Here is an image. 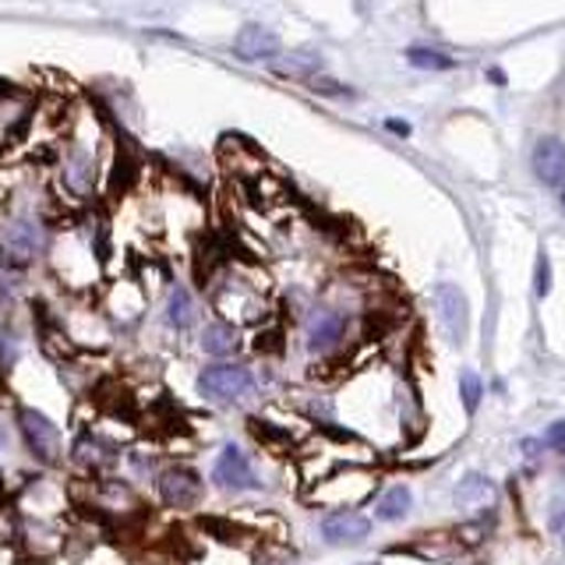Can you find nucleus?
Wrapping results in <instances>:
<instances>
[{
    "label": "nucleus",
    "instance_id": "nucleus-1",
    "mask_svg": "<svg viewBox=\"0 0 565 565\" xmlns=\"http://www.w3.org/2000/svg\"><path fill=\"white\" fill-rule=\"evenodd\" d=\"M252 388H255V375L241 364H216V367H205L199 375V393L216 403L244 399Z\"/></svg>",
    "mask_w": 565,
    "mask_h": 565
},
{
    "label": "nucleus",
    "instance_id": "nucleus-27",
    "mask_svg": "<svg viewBox=\"0 0 565 565\" xmlns=\"http://www.w3.org/2000/svg\"><path fill=\"white\" fill-rule=\"evenodd\" d=\"M367 565H375V562H367Z\"/></svg>",
    "mask_w": 565,
    "mask_h": 565
},
{
    "label": "nucleus",
    "instance_id": "nucleus-6",
    "mask_svg": "<svg viewBox=\"0 0 565 565\" xmlns=\"http://www.w3.org/2000/svg\"><path fill=\"white\" fill-rule=\"evenodd\" d=\"M435 300H438L441 326H446V332L459 343L467 335V322H470V305H467L463 290H459L456 282H441V287L435 290Z\"/></svg>",
    "mask_w": 565,
    "mask_h": 565
},
{
    "label": "nucleus",
    "instance_id": "nucleus-9",
    "mask_svg": "<svg viewBox=\"0 0 565 565\" xmlns=\"http://www.w3.org/2000/svg\"><path fill=\"white\" fill-rule=\"evenodd\" d=\"M367 516H361V512H332V516L322 520V537L329 544H358L367 537Z\"/></svg>",
    "mask_w": 565,
    "mask_h": 565
},
{
    "label": "nucleus",
    "instance_id": "nucleus-3",
    "mask_svg": "<svg viewBox=\"0 0 565 565\" xmlns=\"http://www.w3.org/2000/svg\"><path fill=\"white\" fill-rule=\"evenodd\" d=\"M159 499H163L170 509H191L202 499V477L191 467H170L159 473Z\"/></svg>",
    "mask_w": 565,
    "mask_h": 565
},
{
    "label": "nucleus",
    "instance_id": "nucleus-10",
    "mask_svg": "<svg viewBox=\"0 0 565 565\" xmlns=\"http://www.w3.org/2000/svg\"><path fill=\"white\" fill-rule=\"evenodd\" d=\"M64 184L75 194H88L96 184V159L85 149H71L64 159Z\"/></svg>",
    "mask_w": 565,
    "mask_h": 565
},
{
    "label": "nucleus",
    "instance_id": "nucleus-21",
    "mask_svg": "<svg viewBox=\"0 0 565 565\" xmlns=\"http://www.w3.org/2000/svg\"><path fill=\"white\" fill-rule=\"evenodd\" d=\"M282 71H290V75H308V71H315L318 67V61L315 57H300V53H294L290 61H282L279 64Z\"/></svg>",
    "mask_w": 565,
    "mask_h": 565
},
{
    "label": "nucleus",
    "instance_id": "nucleus-13",
    "mask_svg": "<svg viewBox=\"0 0 565 565\" xmlns=\"http://www.w3.org/2000/svg\"><path fill=\"white\" fill-rule=\"evenodd\" d=\"M343 335V315H335V311H318L315 318H311V326H308V340H311V347H329V343H335Z\"/></svg>",
    "mask_w": 565,
    "mask_h": 565
},
{
    "label": "nucleus",
    "instance_id": "nucleus-8",
    "mask_svg": "<svg viewBox=\"0 0 565 565\" xmlns=\"http://www.w3.org/2000/svg\"><path fill=\"white\" fill-rule=\"evenodd\" d=\"M234 53L241 61H273L279 53V35L265 25H244L234 40Z\"/></svg>",
    "mask_w": 565,
    "mask_h": 565
},
{
    "label": "nucleus",
    "instance_id": "nucleus-22",
    "mask_svg": "<svg viewBox=\"0 0 565 565\" xmlns=\"http://www.w3.org/2000/svg\"><path fill=\"white\" fill-rule=\"evenodd\" d=\"M552 530H555V534H562V537H565V491H562L558 499L552 502Z\"/></svg>",
    "mask_w": 565,
    "mask_h": 565
},
{
    "label": "nucleus",
    "instance_id": "nucleus-12",
    "mask_svg": "<svg viewBox=\"0 0 565 565\" xmlns=\"http://www.w3.org/2000/svg\"><path fill=\"white\" fill-rule=\"evenodd\" d=\"M25 269L29 265L0 252V305H14L18 300V294L25 287Z\"/></svg>",
    "mask_w": 565,
    "mask_h": 565
},
{
    "label": "nucleus",
    "instance_id": "nucleus-23",
    "mask_svg": "<svg viewBox=\"0 0 565 565\" xmlns=\"http://www.w3.org/2000/svg\"><path fill=\"white\" fill-rule=\"evenodd\" d=\"M547 441H552V449L565 456V420H555L552 428H547Z\"/></svg>",
    "mask_w": 565,
    "mask_h": 565
},
{
    "label": "nucleus",
    "instance_id": "nucleus-15",
    "mask_svg": "<svg viewBox=\"0 0 565 565\" xmlns=\"http://www.w3.org/2000/svg\"><path fill=\"white\" fill-rule=\"evenodd\" d=\"M202 350L212 353V358H226V353L237 350V329L226 326V322H216L202 332Z\"/></svg>",
    "mask_w": 565,
    "mask_h": 565
},
{
    "label": "nucleus",
    "instance_id": "nucleus-17",
    "mask_svg": "<svg viewBox=\"0 0 565 565\" xmlns=\"http://www.w3.org/2000/svg\"><path fill=\"white\" fill-rule=\"evenodd\" d=\"M491 494H494V491H491V484L484 481V477H467V481L459 484V491H456V502L467 509V502H470V505H477V502H488Z\"/></svg>",
    "mask_w": 565,
    "mask_h": 565
},
{
    "label": "nucleus",
    "instance_id": "nucleus-19",
    "mask_svg": "<svg viewBox=\"0 0 565 565\" xmlns=\"http://www.w3.org/2000/svg\"><path fill=\"white\" fill-rule=\"evenodd\" d=\"M481 375L477 371H463V379H459V396H463V406H467V414L477 411V403H481Z\"/></svg>",
    "mask_w": 565,
    "mask_h": 565
},
{
    "label": "nucleus",
    "instance_id": "nucleus-14",
    "mask_svg": "<svg viewBox=\"0 0 565 565\" xmlns=\"http://www.w3.org/2000/svg\"><path fill=\"white\" fill-rule=\"evenodd\" d=\"M167 322L177 332H184V329L194 326V300H191L188 287H173L170 290V297H167Z\"/></svg>",
    "mask_w": 565,
    "mask_h": 565
},
{
    "label": "nucleus",
    "instance_id": "nucleus-4",
    "mask_svg": "<svg viewBox=\"0 0 565 565\" xmlns=\"http://www.w3.org/2000/svg\"><path fill=\"white\" fill-rule=\"evenodd\" d=\"M46 247V234L35 220H11L4 226V255L29 265Z\"/></svg>",
    "mask_w": 565,
    "mask_h": 565
},
{
    "label": "nucleus",
    "instance_id": "nucleus-26",
    "mask_svg": "<svg viewBox=\"0 0 565 565\" xmlns=\"http://www.w3.org/2000/svg\"><path fill=\"white\" fill-rule=\"evenodd\" d=\"M562 88H565V78H562Z\"/></svg>",
    "mask_w": 565,
    "mask_h": 565
},
{
    "label": "nucleus",
    "instance_id": "nucleus-11",
    "mask_svg": "<svg viewBox=\"0 0 565 565\" xmlns=\"http://www.w3.org/2000/svg\"><path fill=\"white\" fill-rule=\"evenodd\" d=\"M75 459L82 467H93V470H103V467H110L117 463V446H110V441H103L99 435L93 431H82L78 441H75Z\"/></svg>",
    "mask_w": 565,
    "mask_h": 565
},
{
    "label": "nucleus",
    "instance_id": "nucleus-18",
    "mask_svg": "<svg viewBox=\"0 0 565 565\" xmlns=\"http://www.w3.org/2000/svg\"><path fill=\"white\" fill-rule=\"evenodd\" d=\"M406 61H411L414 67H424V71H446L452 67L456 61L446 57V53H438V50H424V46H414L411 53H406Z\"/></svg>",
    "mask_w": 565,
    "mask_h": 565
},
{
    "label": "nucleus",
    "instance_id": "nucleus-24",
    "mask_svg": "<svg viewBox=\"0 0 565 565\" xmlns=\"http://www.w3.org/2000/svg\"><path fill=\"white\" fill-rule=\"evenodd\" d=\"M562 212H565V191H562Z\"/></svg>",
    "mask_w": 565,
    "mask_h": 565
},
{
    "label": "nucleus",
    "instance_id": "nucleus-5",
    "mask_svg": "<svg viewBox=\"0 0 565 565\" xmlns=\"http://www.w3.org/2000/svg\"><path fill=\"white\" fill-rule=\"evenodd\" d=\"M212 481L226 491H244V488H258V477L247 463V456L237 449V446H226L216 459V467H212Z\"/></svg>",
    "mask_w": 565,
    "mask_h": 565
},
{
    "label": "nucleus",
    "instance_id": "nucleus-16",
    "mask_svg": "<svg viewBox=\"0 0 565 565\" xmlns=\"http://www.w3.org/2000/svg\"><path fill=\"white\" fill-rule=\"evenodd\" d=\"M411 509V491L406 488H388L379 502V520H403Z\"/></svg>",
    "mask_w": 565,
    "mask_h": 565
},
{
    "label": "nucleus",
    "instance_id": "nucleus-2",
    "mask_svg": "<svg viewBox=\"0 0 565 565\" xmlns=\"http://www.w3.org/2000/svg\"><path fill=\"white\" fill-rule=\"evenodd\" d=\"M18 428L25 435V446L29 452L40 459V463H57L61 459V431L46 414H35V411H18Z\"/></svg>",
    "mask_w": 565,
    "mask_h": 565
},
{
    "label": "nucleus",
    "instance_id": "nucleus-25",
    "mask_svg": "<svg viewBox=\"0 0 565 565\" xmlns=\"http://www.w3.org/2000/svg\"><path fill=\"white\" fill-rule=\"evenodd\" d=\"M0 441H4V431H0Z\"/></svg>",
    "mask_w": 565,
    "mask_h": 565
},
{
    "label": "nucleus",
    "instance_id": "nucleus-7",
    "mask_svg": "<svg viewBox=\"0 0 565 565\" xmlns=\"http://www.w3.org/2000/svg\"><path fill=\"white\" fill-rule=\"evenodd\" d=\"M530 167H534L537 181L562 184L565 181V146H562V138H555V135L537 138L534 152H530Z\"/></svg>",
    "mask_w": 565,
    "mask_h": 565
},
{
    "label": "nucleus",
    "instance_id": "nucleus-20",
    "mask_svg": "<svg viewBox=\"0 0 565 565\" xmlns=\"http://www.w3.org/2000/svg\"><path fill=\"white\" fill-rule=\"evenodd\" d=\"M18 353H22V347H18L14 332H11V329H4V326H0V367L14 364V361H18Z\"/></svg>",
    "mask_w": 565,
    "mask_h": 565
}]
</instances>
